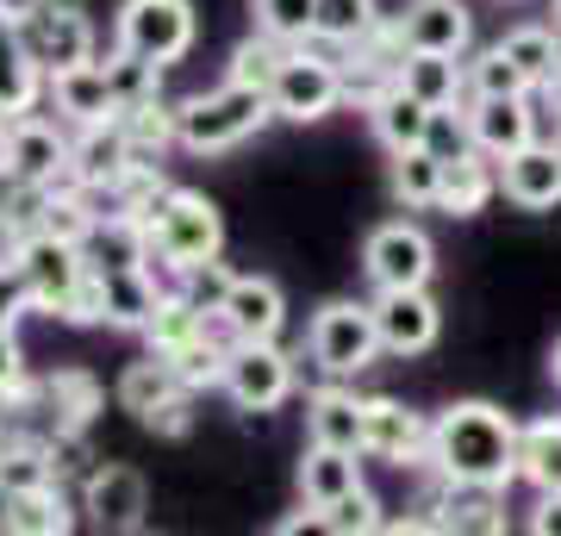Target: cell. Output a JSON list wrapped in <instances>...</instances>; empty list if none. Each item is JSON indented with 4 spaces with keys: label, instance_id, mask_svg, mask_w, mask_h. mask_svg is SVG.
<instances>
[{
    "label": "cell",
    "instance_id": "obj_1",
    "mask_svg": "<svg viewBox=\"0 0 561 536\" xmlns=\"http://www.w3.org/2000/svg\"><path fill=\"white\" fill-rule=\"evenodd\" d=\"M518 431L493 399H456L449 412L431 418V475H443L449 487H486L505 493L518 480Z\"/></svg>",
    "mask_w": 561,
    "mask_h": 536
},
{
    "label": "cell",
    "instance_id": "obj_2",
    "mask_svg": "<svg viewBox=\"0 0 561 536\" xmlns=\"http://www.w3.org/2000/svg\"><path fill=\"white\" fill-rule=\"evenodd\" d=\"M175 113H181V150L187 157H225V150H238L243 138H256L262 125L275 119V100H268V88L225 81L213 94L181 100Z\"/></svg>",
    "mask_w": 561,
    "mask_h": 536
},
{
    "label": "cell",
    "instance_id": "obj_3",
    "mask_svg": "<svg viewBox=\"0 0 561 536\" xmlns=\"http://www.w3.org/2000/svg\"><path fill=\"white\" fill-rule=\"evenodd\" d=\"M144 231H150V262L175 269V275H187L194 262H213L219 243H225L219 206L206 194H194V187H169V194L144 213Z\"/></svg>",
    "mask_w": 561,
    "mask_h": 536
},
{
    "label": "cell",
    "instance_id": "obj_4",
    "mask_svg": "<svg viewBox=\"0 0 561 536\" xmlns=\"http://www.w3.org/2000/svg\"><path fill=\"white\" fill-rule=\"evenodd\" d=\"M13 25H20L25 50H32V62H38L44 76L101 57L94 50V20H88L81 0H20L13 7Z\"/></svg>",
    "mask_w": 561,
    "mask_h": 536
},
{
    "label": "cell",
    "instance_id": "obj_5",
    "mask_svg": "<svg viewBox=\"0 0 561 536\" xmlns=\"http://www.w3.org/2000/svg\"><path fill=\"white\" fill-rule=\"evenodd\" d=\"M268 100H275V119H294V125H312L324 113L343 106V57L324 50V44H294L287 62L275 69L268 81Z\"/></svg>",
    "mask_w": 561,
    "mask_h": 536
},
{
    "label": "cell",
    "instance_id": "obj_6",
    "mask_svg": "<svg viewBox=\"0 0 561 536\" xmlns=\"http://www.w3.org/2000/svg\"><path fill=\"white\" fill-rule=\"evenodd\" d=\"M306 356L319 362V368H324L331 380L362 375L368 362L381 356L375 306H362V299H331V306H319V318H312V331H306Z\"/></svg>",
    "mask_w": 561,
    "mask_h": 536
},
{
    "label": "cell",
    "instance_id": "obj_7",
    "mask_svg": "<svg viewBox=\"0 0 561 536\" xmlns=\"http://www.w3.org/2000/svg\"><path fill=\"white\" fill-rule=\"evenodd\" d=\"M194 32H201L194 0H125L119 7V50L157 62V69L187 57L194 50Z\"/></svg>",
    "mask_w": 561,
    "mask_h": 536
},
{
    "label": "cell",
    "instance_id": "obj_8",
    "mask_svg": "<svg viewBox=\"0 0 561 536\" xmlns=\"http://www.w3.org/2000/svg\"><path fill=\"white\" fill-rule=\"evenodd\" d=\"M225 394L238 412H275L294 394V356L275 338H231L225 356Z\"/></svg>",
    "mask_w": 561,
    "mask_h": 536
},
{
    "label": "cell",
    "instance_id": "obj_9",
    "mask_svg": "<svg viewBox=\"0 0 561 536\" xmlns=\"http://www.w3.org/2000/svg\"><path fill=\"white\" fill-rule=\"evenodd\" d=\"M362 269L375 281V294H381V287H431L437 250H431V238H424L419 225L387 219V225L368 231V243H362Z\"/></svg>",
    "mask_w": 561,
    "mask_h": 536
},
{
    "label": "cell",
    "instance_id": "obj_10",
    "mask_svg": "<svg viewBox=\"0 0 561 536\" xmlns=\"http://www.w3.org/2000/svg\"><path fill=\"white\" fill-rule=\"evenodd\" d=\"M88 275V243H69V238H50V231H32L25 243V262H20V281L32 294V312H50L62 318L76 281Z\"/></svg>",
    "mask_w": 561,
    "mask_h": 536
},
{
    "label": "cell",
    "instance_id": "obj_11",
    "mask_svg": "<svg viewBox=\"0 0 561 536\" xmlns=\"http://www.w3.org/2000/svg\"><path fill=\"white\" fill-rule=\"evenodd\" d=\"M69 162H76V138H62L50 119L20 113V119L7 125V181L62 187V181H69Z\"/></svg>",
    "mask_w": 561,
    "mask_h": 536
},
{
    "label": "cell",
    "instance_id": "obj_12",
    "mask_svg": "<svg viewBox=\"0 0 561 536\" xmlns=\"http://www.w3.org/2000/svg\"><path fill=\"white\" fill-rule=\"evenodd\" d=\"M343 57V100L350 106H375V100L400 81V69H405V32H400V20H381L375 32L362 44H350V50H337Z\"/></svg>",
    "mask_w": 561,
    "mask_h": 536
},
{
    "label": "cell",
    "instance_id": "obj_13",
    "mask_svg": "<svg viewBox=\"0 0 561 536\" xmlns=\"http://www.w3.org/2000/svg\"><path fill=\"white\" fill-rule=\"evenodd\" d=\"M81 512L94 531H138L144 512H150V493H144V475L125 468V461H101L81 475Z\"/></svg>",
    "mask_w": 561,
    "mask_h": 536
},
{
    "label": "cell",
    "instance_id": "obj_14",
    "mask_svg": "<svg viewBox=\"0 0 561 536\" xmlns=\"http://www.w3.org/2000/svg\"><path fill=\"white\" fill-rule=\"evenodd\" d=\"M375 331H381L387 356H424L443 331L437 299L424 294V287H381L375 294Z\"/></svg>",
    "mask_w": 561,
    "mask_h": 536
},
{
    "label": "cell",
    "instance_id": "obj_15",
    "mask_svg": "<svg viewBox=\"0 0 561 536\" xmlns=\"http://www.w3.org/2000/svg\"><path fill=\"white\" fill-rule=\"evenodd\" d=\"M368 456L387 468H424L431 461V418H419L405 399H368Z\"/></svg>",
    "mask_w": 561,
    "mask_h": 536
},
{
    "label": "cell",
    "instance_id": "obj_16",
    "mask_svg": "<svg viewBox=\"0 0 561 536\" xmlns=\"http://www.w3.org/2000/svg\"><path fill=\"white\" fill-rule=\"evenodd\" d=\"M468 113V132H474V150H486L493 162H505L512 150L537 144V113H530V94H500V100H461Z\"/></svg>",
    "mask_w": 561,
    "mask_h": 536
},
{
    "label": "cell",
    "instance_id": "obj_17",
    "mask_svg": "<svg viewBox=\"0 0 561 536\" xmlns=\"http://www.w3.org/2000/svg\"><path fill=\"white\" fill-rule=\"evenodd\" d=\"M500 194L524 213H556L561 206V150L556 144H524L500 162Z\"/></svg>",
    "mask_w": 561,
    "mask_h": 536
},
{
    "label": "cell",
    "instance_id": "obj_18",
    "mask_svg": "<svg viewBox=\"0 0 561 536\" xmlns=\"http://www.w3.org/2000/svg\"><path fill=\"white\" fill-rule=\"evenodd\" d=\"M131 162H138V150H131V138H125L119 119L76 125V162H69V181H76V187L101 194V187H113V181L131 169Z\"/></svg>",
    "mask_w": 561,
    "mask_h": 536
},
{
    "label": "cell",
    "instance_id": "obj_19",
    "mask_svg": "<svg viewBox=\"0 0 561 536\" xmlns=\"http://www.w3.org/2000/svg\"><path fill=\"white\" fill-rule=\"evenodd\" d=\"M306 443H331V449L368 456V399L350 394V387H319L306 399Z\"/></svg>",
    "mask_w": 561,
    "mask_h": 536
},
{
    "label": "cell",
    "instance_id": "obj_20",
    "mask_svg": "<svg viewBox=\"0 0 561 536\" xmlns=\"http://www.w3.org/2000/svg\"><path fill=\"white\" fill-rule=\"evenodd\" d=\"M405 50H437V57H468L474 44V20L461 0H412L400 13Z\"/></svg>",
    "mask_w": 561,
    "mask_h": 536
},
{
    "label": "cell",
    "instance_id": "obj_21",
    "mask_svg": "<svg viewBox=\"0 0 561 536\" xmlns=\"http://www.w3.org/2000/svg\"><path fill=\"white\" fill-rule=\"evenodd\" d=\"M50 106H57L69 125H101L119 113V94H113V76L106 62H76V69H57L50 76Z\"/></svg>",
    "mask_w": 561,
    "mask_h": 536
},
{
    "label": "cell",
    "instance_id": "obj_22",
    "mask_svg": "<svg viewBox=\"0 0 561 536\" xmlns=\"http://www.w3.org/2000/svg\"><path fill=\"white\" fill-rule=\"evenodd\" d=\"M219 324L231 338H280V324H287V294H280L268 275H238L231 299L219 306Z\"/></svg>",
    "mask_w": 561,
    "mask_h": 536
},
{
    "label": "cell",
    "instance_id": "obj_23",
    "mask_svg": "<svg viewBox=\"0 0 561 536\" xmlns=\"http://www.w3.org/2000/svg\"><path fill=\"white\" fill-rule=\"evenodd\" d=\"M38 94H50V76L32 62L13 13H0V113H7V119L38 113Z\"/></svg>",
    "mask_w": 561,
    "mask_h": 536
},
{
    "label": "cell",
    "instance_id": "obj_24",
    "mask_svg": "<svg viewBox=\"0 0 561 536\" xmlns=\"http://www.w3.org/2000/svg\"><path fill=\"white\" fill-rule=\"evenodd\" d=\"M38 412L50 431H88L94 412H101V387L81 368H57V375L38 380Z\"/></svg>",
    "mask_w": 561,
    "mask_h": 536
},
{
    "label": "cell",
    "instance_id": "obj_25",
    "mask_svg": "<svg viewBox=\"0 0 561 536\" xmlns=\"http://www.w3.org/2000/svg\"><path fill=\"white\" fill-rule=\"evenodd\" d=\"M493 194H500V169H493L486 150H461V157L443 162V199L437 206L449 219H474Z\"/></svg>",
    "mask_w": 561,
    "mask_h": 536
},
{
    "label": "cell",
    "instance_id": "obj_26",
    "mask_svg": "<svg viewBox=\"0 0 561 536\" xmlns=\"http://www.w3.org/2000/svg\"><path fill=\"white\" fill-rule=\"evenodd\" d=\"M368 119H375V138H381V144H387V157H393V150H419V144L431 138V119H437V106H424L412 88H400V81H393V88H387V94L368 106Z\"/></svg>",
    "mask_w": 561,
    "mask_h": 536
},
{
    "label": "cell",
    "instance_id": "obj_27",
    "mask_svg": "<svg viewBox=\"0 0 561 536\" xmlns=\"http://www.w3.org/2000/svg\"><path fill=\"white\" fill-rule=\"evenodd\" d=\"M219 324V312H206L201 299H187L175 287V294L157 299V312H150V324H144V343L157 350V356H175V350H187L194 338H206Z\"/></svg>",
    "mask_w": 561,
    "mask_h": 536
},
{
    "label": "cell",
    "instance_id": "obj_28",
    "mask_svg": "<svg viewBox=\"0 0 561 536\" xmlns=\"http://www.w3.org/2000/svg\"><path fill=\"white\" fill-rule=\"evenodd\" d=\"M400 88L424 100V106H461L468 100V57H437V50H405Z\"/></svg>",
    "mask_w": 561,
    "mask_h": 536
},
{
    "label": "cell",
    "instance_id": "obj_29",
    "mask_svg": "<svg viewBox=\"0 0 561 536\" xmlns=\"http://www.w3.org/2000/svg\"><path fill=\"white\" fill-rule=\"evenodd\" d=\"M101 275H106V324L113 331H144L162 299L150 262H138V269H101Z\"/></svg>",
    "mask_w": 561,
    "mask_h": 536
},
{
    "label": "cell",
    "instance_id": "obj_30",
    "mask_svg": "<svg viewBox=\"0 0 561 536\" xmlns=\"http://www.w3.org/2000/svg\"><path fill=\"white\" fill-rule=\"evenodd\" d=\"M350 487H362V461L356 449H331V443H306V461H300V493L306 505L319 512L331 499H343Z\"/></svg>",
    "mask_w": 561,
    "mask_h": 536
},
{
    "label": "cell",
    "instance_id": "obj_31",
    "mask_svg": "<svg viewBox=\"0 0 561 536\" xmlns=\"http://www.w3.org/2000/svg\"><path fill=\"white\" fill-rule=\"evenodd\" d=\"M181 387H187V380L175 375V362H169V356H157V350H150V356H144V362H131V368H125V375H119V406H125V412H131V418H138V424H144V418L157 412L162 399H175Z\"/></svg>",
    "mask_w": 561,
    "mask_h": 536
},
{
    "label": "cell",
    "instance_id": "obj_32",
    "mask_svg": "<svg viewBox=\"0 0 561 536\" xmlns=\"http://www.w3.org/2000/svg\"><path fill=\"white\" fill-rule=\"evenodd\" d=\"M518 480L537 493H561V418H537L518 431Z\"/></svg>",
    "mask_w": 561,
    "mask_h": 536
},
{
    "label": "cell",
    "instance_id": "obj_33",
    "mask_svg": "<svg viewBox=\"0 0 561 536\" xmlns=\"http://www.w3.org/2000/svg\"><path fill=\"white\" fill-rule=\"evenodd\" d=\"M113 119L125 125V138H131V150L138 157H150L157 162L169 144H181V113L169 106L162 94H150V100H131V106H119Z\"/></svg>",
    "mask_w": 561,
    "mask_h": 536
},
{
    "label": "cell",
    "instance_id": "obj_34",
    "mask_svg": "<svg viewBox=\"0 0 561 536\" xmlns=\"http://www.w3.org/2000/svg\"><path fill=\"white\" fill-rule=\"evenodd\" d=\"M500 44H505V57L524 69L530 94H542V88L556 81V69H561V38H556V25H512Z\"/></svg>",
    "mask_w": 561,
    "mask_h": 536
},
{
    "label": "cell",
    "instance_id": "obj_35",
    "mask_svg": "<svg viewBox=\"0 0 561 536\" xmlns=\"http://www.w3.org/2000/svg\"><path fill=\"white\" fill-rule=\"evenodd\" d=\"M387 181H393V199H400V206H437L443 199V157L431 150V144H419V150H393Z\"/></svg>",
    "mask_w": 561,
    "mask_h": 536
},
{
    "label": "cell",
    "instance_id": "obj_36",
    "mask_svg": "<svg viewBox=\"0 0 561 536\" xmlns=\"http://www.w3.org/2000/svg\"><path fill=\"white\" fill-rule=\"evenodd\" d=\"M76 531V505L62 499V480L13 493V536H69Z\"/></svg>",
    "mask_w": 561,
    "mask_h": 536
},
{
    "label": "cell",
    "instance_id": "obj_37",
    "mask_svg": "<svg viewBox=\"0 0 561 536\" xmlns=\"http://www.w3.org/2000/svg\"><path fill=\"white\" fill-rule=\"evenodd\" d=\"M375 25H381L375 0H319V13H312V44L350 50V44H362Z\"/></svg>",
    "mask_w": 561,
    "mask_h": 536
},
{
    "label": "cell",
    "instance_id": "obj_38",
    "mask_svg": "<svg viewBox=\"0 0 561 536\" xmlns=\"http://www.w3.org/2000/svg\"><path fill=\"white\" fill-rule=\"evenodd\" d=\"M225 356H231V331H225V324H213L206 338H194L187 350H175L169 362H175V375L201 394V387H225Z\"/></svg>",
    "mask_w": 561,
    "mask_h": 536
},
{
    "label": "cell",
    "instance_id": "obj_39",
    "mask_svg": "<svg viewBox=\"0 0 561 536\" xmlns=\"http://www.w3.org/2000/svg\"><path fill=\"white\" fill-rule=\"evenodd\" d=\"M500 94H530V81L505 57V44H486V50L468 57V100H500Z\"/></svg>",
    "mask_w": 561,
    "mask_h": 536
},
{
    "label": "cell",
    "instance_id": "obj_40",
    "mask_svg": "<svg viewBox=\"0 0 561 536\" xmlns=\"http://www.w3.org/2000/svg\"><path fill=\"white\" fill-rule=\"evenodd\" d=\"M387 517H381V499L368 493V487H350L343 499H331V505H319V531L331 536H375Z\"/></svg>",
    "mask_w": 561,
    "mask_h": 536
},
{
    "label": "cell",
    "instance_id": "obj_41",
    "mask_svg": "<svg viewBox=\"0 0 561 536\" xmlns=\"http://www.w3.org/2000/svg\"><path fill=\"white\" fill-rule=\"evenodd\" d=\"M312 13L319 0H256V32L280 44H312Z\"/></svg>",
    "mask_w": 561,
    "mask_h": 536
},
{
    "label": "cell",
    "instance_id": "obj_42",
    "mask_svg": "<svg viewBox=\"0 0 561 536\" xmlns=\"http://www.w3.org/2000/svg\"><path fill=\"white\" fill-rule=\"evenodd\" d=\"M287 50H294V44L268 38V32H256V38H243L238 50H231V81H250V88H268V81H275V69L287 62Z\"/></svg>",
    "mask_w": 561,
    "mask_h": 536
},
{
    "label": "cell",
    "instance_id": "obj_43",
    "mask_svg": "<svg viewBox=\"0 0 561 536\" xmlns=\"http://www.w3.org/2000/svg\"><path fill=\"white\" fill-rule=\"evenodd\" d=\"M106 76H113V94H119V106L162 94V69H157V62H144V57H131V50H113V57H106Z\"/></svg>",
    "mask_w": 561,
    "mask_h": 536
},
{
    "label": "cell",
    "instance_id": "obj_44",
    "mask_svg": "<svg viewBox=\"0 0 561 536\" xmlns=\"http://www.w3.org/2000/svg\"><path fill=\"white\" fill-rule=\"evenodd\" d=\"M231 287H238V275H231V269H225L219 256H213V262H194V269L181 275V294L201 299L206 312H219L225 299H231Z\"/></svg>",
    "mask_w": 561,
    "mask_h": 536
},
{
    "label": "cell",
    "instance_id": "obj_45",
    "mask_svg": "<svg viewBox=\"0 0 561 536\" xmlns=\"http://www.w3.org/2000/svg\"><path fill=\"white\" fill-rule=\"evenodd\" d=\"M431 150H437L443 162L449 157H461V150H474V132H468V113L456 119V106H437V119H431Z\"/></svg>",
    "mask_w": 561,
    "mask_h": 536
},
{
    "label": "cell",
    "instance_id": "obj_46",
    "mask_svg": "<svg viewBox=\"0 0 561 536\" xmlns=\"http://www.w3.org/2000/svg\"><path fill=\"white\" fill-rule=\"evenodd\" d=\"M187 424H194V387H181L175 399H162L157 412L144 418V431H157V437H181Z\"/></svg>",
    "mask_w": 561,
    "mask_h": 536
},
{
    "label": "cell",
    "instance_id": "obj_47",
    "mask_svg": "<svg viewBox=\"0 0 561 536\" xmlns=\"http://www.w3.org/2000/svg\"><path fill=\"white\" fill-rule=\"evenodd\" d=\"M25 243H32V219H25V213H13V206L0 199V269H20Z\"/></svg>",
    "mask_w": 561,
    "mask_h": 536
},
{
    "label": "cell",
    "instance_id": "obj_48",
    "mask_svg": "<svg viewBox=\"0 0 561 536\" xmlns=\"http://www.w3.org/2000/svg\"><path fill=\"white\" fill-rule=\"evenodd\" d=\"M20 312H32V294H25L20 269H0V331H13Z\"/></svg>",
    "mask_w": 561,
    "mask_h": 536
},
{
    "label": "cell",
    "instance_id": "obj_49",
    "mask_svg": "<svg viewBox=\"0 0 561 536\" xmlns=\"http://www.w3.org/2000/svg\"><path fill=\"white\" fill-rule=\"evenodd\" d=\"M20 387H32V375H25V350L13 331H0V394H20Z\"/></svg>",
    "mask_w": 561,
    "mask_h": 536
},
{
    "label": "cell",
    "instance_id": "obj_50",
    "mask_svg": "<svg viewBox=\"0 0 561 536\" xmlns=\"http://www.w3.org/2000/svg\"><path fill=\"white\" fill-rule=\"evenodd\" d=\"M530 531H537V536H561V493H542V499H537Z\"/></svg>",
    "mask_w": 561,
    "mask_h": 536
},
{
    "label": "cell",
    "instance_id": "obj_51",
    "mask_svg": "<svg viewBox=\"0 0 561 536\" xmlns=\"http://www.w3.org/2000/svg\"><path fill=\"white\" fill-rule=\"evenodd\" d=\"M13 531V487H7V480H0V536Z\"/></svg>",
    "mask_w": 561,
    "mask_h": 536
},
{
    "label": "cell",
    "instance_id": "obj_52",
    "mask_svg": "<svg viewBox=\"0 0 561 536\" xmlns=\"http://www.w3.org/2000/svg\"><path fill=\"white\" fill-rule=\"evenodd\" d=\"M542 94H549V113H556V125H561V69H556V81H549Z\"/></svg>",
    "mask_w": 561,
    "mask_h": 536
},
{
    "label": "cell",
    "instance_id": "obj_53",
    "mask_svg": "<svg viewBox=\"0 0 561 536\" xmlns=\"http://www.w3.org/2000/svg\"><path fill=\"white\" fill-rule=\"evenodd\" d=\"M7 125H13V119L0 113V181H7Z\"/></svg>",
    "mask_w": 561,
    "mask_h": 536
},
{
    "label": "cell",
    "instance_id": "obj_54",
    "mask_svg": "<svg viewBox=\"0 0 561 536\" xmlns=\"http://www.w3.org/2000/svg\"><path fill=\"white\" fill-rule=\"evenodd\" d=\"M549 380L561 387V338H556V350H549Z\"/></svg>",
    "mask_w": 561,
    "mask_h": 536
},
{
    "label": "cell",
    "instance_id": "obj_55",
    "mask_svg": "<svg viewBox=\"0 0 561 536\" xmlns=\"http://www.w3.org/2000/svg\"><path fill=\"white\" fill-rule=\"evenodd\" d=\"M556 150H561V125H556Z\"/></svg>",
    "mask_w": 561,
    "mask_h": 536
},
{
    "label": "cell",
    "instance_id": "obj_56",
    "mask_svg": "<svg viewBox=\"0 0 561 536\" xmlns=\"http://www.w3.org/2000/svg\"><path fill=\"white\" fill-rule=\"evenodd\" d=\"M556 25H561V0H556Z\"/></svg>",
    "mask_w": 561,
    "mask_h": 536
},
{
    "label": "cell",
    "instance_id": "obj_57",
    "mask_svg": "<svg viewBox=\"0 0 561 536\" xmlns=\"http://www.w3.org/2000/svg\"><path fill=\"white\" fill-rule=\"evenodd\" d=\"M0 13H13V7H7V0H0Z\"/></svg>",
    "mask_w": 561,
    "mask_h": 536
}]
</instances>
